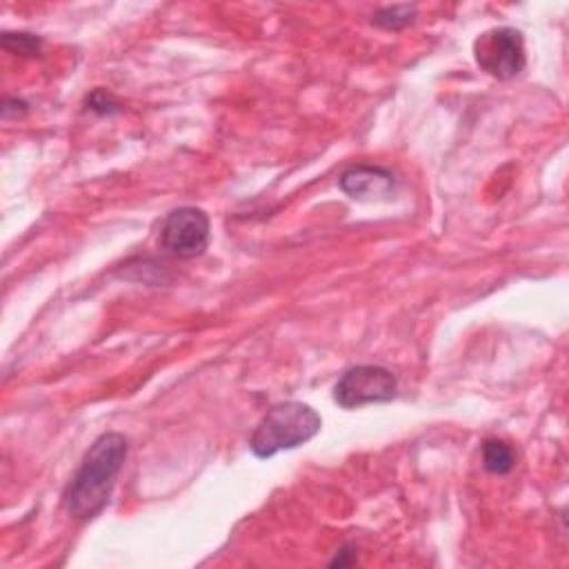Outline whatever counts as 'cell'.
<instances>
[{"label": "cell", "instance_id": "obj_5", "mask_svg": "<svg viewBox=\"0 0 569 569\" xmlns=\"http://www.w3.org/2000/svg\"><path fill=\"white\" fill-rule=\"evenodd\" d=\"M211 236L209 216L198 207H178L167 213L160 229V247L180 260L204 253Z\"/></svg>", "mask_w": 569, "mask_h": 569}, {"label": "cell", "instance_id": "obj_9", "mask_svg": "<svg viewBox=\"0 0 569 569\" xmlns=\"http://www.w3.org/2000/svg\"><path fill=\"white\" fill-rule=\"evenodd\" d=\"M44 40L36 33H27V31H4L2 33V49L9 53H20V56H36L40 53Z\"/></svg>", "mask_w": 569, "mask_h": 569}, {"label": "cell", "instance_id": "obj_8", "mask_svg": "<svg viewBox=\"0 0 569 569\" xmlns=\"http://www.w3.org/2000/svg\"><path fill=\"white\" fill-rule=\"evenodd\" d=\"M416 20V4H391L382 7L371 16V24L387 29V31H400L409 27Z\"/></svg>", "mask_w": 569, "mask_h": 569}, {"label": "cell", "instance_id": "obj_1", "mask_svg": "<svg viewBox=\"0 0 569 569\" xmlns=\"http://www.w3.org/2000/svg\"><path fill=\"white\" fill-rule=\"evenodd\" d=\"M127 453L129 442L118 431H104L89 445L62 491V507L71 518L89 520L107 507Z\"/></svg>", "mask_w": 569, "mask_h": 569}, {"label": "cell", "instance_id": "obj_6", "mask_svg": "<svg viewBox=\"0 0 569 569\" xmlns=\"http://www.w3.org/2000/svg\"><path fill=\"white\" fill-rule=\"evenodd\" d=\"M338 187L353 200H391L398 189L396 176L378 164H353L338 178Z\"/></svg>", "mask_w": 569, "mask_h": 569}, {"label": "cell", "instance_id": "obj_3", "mask_svg": "<svg viewBox=\"0 0 569 569\" xmlns=\"http://www.w3.org/2000/svg\"><path fill=\"white\" fill-rule=\"evenodd\" d=\"M473 56L482 71L498 80L516 78L525 64V38L513 27H496L485 31L473 42Z\"/></svg>", "mask_w": 569, "mask_h": 569}, {"label": "cell", "instance_id": "obj_2", "mask_svg": "<svg viewBox=\"0 0 569 569\" xmlns=\"http://www.w3.org/2000/svg\"><path fill=\"white\" fill-rule=\"evenodd\" d=\"M320 427L322 418L313 407L298 400L278 402L267 409L262 420L256 425L249 438V449L256 458H271L278 451L309 442Z\"/></svg>", "mask_w": 569, "mask_h": 569}, {"label": "cell", "instance_id": "obj_10", "mask_svg": "<svg viewBox=\"0 0 569 569\" xmlns=\"http://www.w3.org/2000/svg\"><path fill=\"white\" fill-rule=\"evenodd\" d=\"M87 107H89L91 111H96V113L107 116V113L118 111V109H120V102H118L109 91H104V89H93V91L89 93V98H87Z\"/></svg>", "mask_w": 569, "mask_h": 569}, {"label": "cell", "instance_id": "obj_4", "mask_svg": "<svg viewBox=\"0 0 569 569\" xmlns=\"http://www.w3.org/2000/svg\"><path fill=\"white\" fill-rule=\"evenodd\" d=\"M398 380L380 365H356L347 369L333 387V400L342 409L389 402L396 398Z\"/></svg>", "mask_w": 569, "mask_h": 569}, {"label": "cell", "instance_id": "obj_7", "mask_svg": "<svg viewBox=\"0 0 569 569\" xmlns=\"http://www.w3.org/2000/svg\"><path fill=\"white\" fill-rule=\"evenodd\" d=\"M482 467L493 476H505L516 467V451L498 438H487L482 442Z\"/></svg>", "mask_w": 569, "mask_h": 569}]
</instances>
